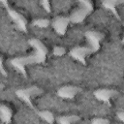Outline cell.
Wrapping results in <instances>:
<instances>
[{"label": "cell", "mask_w": 124, "mask_h": 124, "mask_svg": "<svg viewBox=\"0 0 124 124\" xmlns=\"http://www.w3.org/2000/svg\"><path fill=\"white\" fill-rule=\"evenodd\" d=\"M28 45L34 48V52L27 56H19L15 57L10 60V64L13 68H15L17 72H19L24 78L27 77L26 66L33 64H44L46 60L47 48L45 44L36 38H31L28 40Z\"/></svg>", "instance_id": "cell-1"}, {"label": "cell", "mask_w": 124, "mask_h": 124, "mask_svg": "<svg viewBox=\"0 0 124 124\" xmlns=\"http://www.w3.org/2000/svg\"><path fill=\"white\" fill-rule=\"evenodd\" d=\"M84 37L87 40V45L75 46L69 52V55L73 59L81 63L82 65L86 64V57L96 53L100 49L101 43L104 39V34L95 30H87L84 33Z\"/></svg>", "instance_id": "cell-2"}, {"label": "cell", "mask_w": 124, "mask_h": 124, "mask_svg": "<svg viewBox=\"0 0 124 124\" xmlns=\"http://www.w3.org/2000/svg\"><path fill=\"white\" fill-rule=\"evenodd\" d=\"M94 5L89 0H79L78 7L76 9L70 16V21L73 24H79L83 22V20L93 12Z\"/></svg>", "instance_id": "cell-3"}, {"label": "cell", "mask_w": 124, "mask_h": 124, "mask_svg": "<svg viewBox=\"0 0 124 124\" xmlns=\"http://www.w3.org/2000/svg\"><path fill=\"white\" fill-rule=\"evenodd\" d=\"M44 93V89L37 86V85H31L26 88H20L16 90V95L18 99H20L22 102H24L27 106H29L35 112L37 111V108L32 103V99L34 97L40 96Z\"/></svg>", "instance_id": "cell-4"}, {"label": "cell", "mask_w": 124, "mask_h": 124, "mask_svg": "<svg viewBox=\"0 0 124 124\" xmlns=\"http://www.w3.org/2000/svg\"><path fill=\"white\" fill-rule=\"evenodd\" d=\"M0 2L5 6L6 11H7V13H8V16H9L10 18L13 20V22L16 24V26L17 27V29H18L19 31L23 32V33H26V32H27V19H26V17H25L22 14H20L19 12H17V11H16V10L12 9V8L9 6V4H8L7 1L1 0Z\"/></svg>", "instance_id": "cell-5"}, {"label": "cell", "mask_w": 124, "mask_h": 124, "mask_svg": "<svg viewBox=\"0 0 124 124\" xmlns=\"http://www.w3.org/2000/svg\"><path fill=\"white\" fill-rule=\"evenodd\" d=\"M94 97L100 101L103 102L108 106H110V100L118 95V91L115 89H108V88H100L93 92Z\"/></svg>", "instance_id": "cell-6"}, {"label": "cell", "mask_w": 124, "mask_h": 124, "mask_svg": "<svg viewBox=\"0 0 124 124\" xmlns=\"http://www.w3.org/2000/svg\"><path fill=\"white\" fill-rule=\"evenodd\" d=\"M70 23L71 21H70L69 16H57L51 21V26L58 35L63 36L66 34L67 28Z\"/></svg>", "instance_id": "cell-7"}, {"label": "cell", "mask_w": 124, "mask_h": 124, "mask_svg": "<svg viewBox=\"0 0 124 124\" xmlns=\"http://www.w3.org/2000/svg\"><path fill=\"white\" fill-rule=\"evenodd\" d=\"M81 92V88L78 86H75V85H65L62 86L60 88H58L57 90V96L62 98V99H68V100H72L74 99L78 93Z\"/></svg>", "instance_id": "cell-8"}, {"label": "cell", "mask_w": 124, "mask_h": 124, "mask_svg": "<svg viewBox=\"0 0 124 124\" xmlns=\"http://www.w3.org/2000/svg\"><path fill=\"white\" fill-rule=\"evenodd\" d=\"M122 4H124V0H105V1L102 2L103 7L107 10H109L118 20H120L121 17L119 16L116 8H117L118 5H122Z\"/></svg>", "instance_id": "cell-9"}, {"label": "cell", "mask_w": 124, "mask_h": 124, "mask_svg": "<svg viewBox=\"0 0 124 124\" xmlns=\"http://www.w3.org/2000/svg\"><path fill=\"white\" fill-rule=\"evenodd\" d=\"M0 118L1 121L5 124H11L13 118V110L7 105L2 104L0 106Z\"/></svg>", "instance_id": "cell-10"}, {"label": "cell", "mask_w": 124, "mask_h": 124, "mask_svg": "<svg viewBox=\"0 0 124 124\" xmlns=\"http://www.w3.org/2000/svg\"><path fill=\"white\" fill-rule=\"evenodd\" d=\"M80 120V116L77 114H67L61 115L57 118L58 124H75Z\"/></svg>", "instance_id": "cell-11"}, {"label": "cell", "mask_w": 124, "mask_h": 124, "mask_svg": "<svg viewBox=\"0 0 124 124\" xmlns=\"http://www.w3.org/2000/svg\"><path fill=\"white\" fill-rule=\"evenodd\" d=\"M36 113H37V115H38L42 120H44V121L46 122L47 124H53V123H54V115H53V113H52L50 110H46V109H44V110H37Z\"/></svg>", "instance_id": "cell-12"}, {"label": "cell", "mask_w": 124, "mask_h": 124, "mask_svg": "<svg viewBox=\"0 0 124 124\" xmlns=\"http://www.w3.org/2000/svg\"><path fill=\"white\" fill-rule=\"evenodd\" d=\"M51 24L48 18H37L32 21V25L39 27V28H46Z\"/></svg>", "instance_id": "cell-13"}, {"label": "cell", "mask_w": 124, "mask_h": 124, "mask_svg": "<svg viewBox=\"0 0 124 124\" xmlns=\"http://www.w3.org/2000/svg\"><path fill=\"white\" fill-rule=\"evenodd\" d=\"M65 53H66V48L62 46H55L52 48V54L54 56L60 57V56H63Z\"/></svg>", "instance_id": "cell-14"}, {"label": "cell", "mask_w": 124, "mask_h": 124, "mask_svg": "<svg viewBox=\"0 0 124 124\" xmlns=\"http://www.w3.org/2000/svg\"><path fill=\"white\" fill-rule=\"evenodd\" d=\"M91 124H109V120L104 117H95L91 120Z\"/></svg>", "instance_id": "cell-15"}, {"label": "cell", "mask_w": 124, "mask_h": 124, "mask_svg": "<svg viewBox=\"0 0 124 124\" xmlns=\"http://www.w3.org/2000/svg\"><path fill=\"white\" fill-rule=\"evenodd\" d=\"M41 5L44 8V10L46 11L47 13H50L51 12V6H50V2L48 0H43V1H41Z\"/></svg>", "instance_id": "cell-16"}, {"label": "cell", "mask_w": 124, "mask_h": 124, "mask_svg": "<svg viewBox=\"0 0 124 124\" xmlns=\"http://www.w3.org/2000/svg\"><path fill=\"white\" fill-rule=\"evenodd\" d=\"M0 72L4 77L8 76V73H7V71L5 70V67H4V58H3V56L0 57Z\"/></svg>", "instance_id": "cell-17"}, {"label": "cell", "mask_w": 124, "mask_h": 124, "mask_svg": "<svg viewBox=\"0 0 124 124\" xmlns=\"http://www.w3.org/2000/svg\"><path fill=\"white\" fill-rule=\"evenodd\" d=\"M116 115H117L118 119H119L121 122H123V123H124V111H123V110L118 111V112L116 113Z\"/></svg>", "instance_id": "cell-18"}, {"label": "cell", "mask_w": 124, "mask_h": 124, "mask_svg": "<svg viewBox=\"0 0 124 124\" xmlns=\"http://www.w3.org/2000/svg\"><path fill=\"white\" fill-rule=\"evenodd\" d=\"M123 25H124V22H123ZM121 43H122V44L124 45V37L122 38V40H121Z\"/></svg>", "instance_id": "cell-19"}]
</instances>
